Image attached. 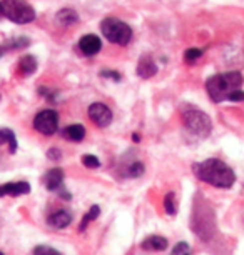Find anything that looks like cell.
<instances>
[{"label":"cell","instance_id":"484cf974","mask_svg":"<svg viewBox=\"0 0 244 255\" xmlns=\"http://www.w3.org/2000/svg\"><path fill=\"white\" fill-rule=\"evenodd\" d=\"M47 155H49V158H52V160H59V158H60V152L57 150V148H52V150H49Z\"/></svg>","mask_w":244,"mask_h":255},{"label":"cell","instance_id":"9a60e30c","mask_svg":"<svg viewBox=\"0 0 244 255\" xmlns=\"http://www.w3.org/2000/svg\"><path fill=\"white\" fill-rule=\"evenodd\" d=\"M57 22L62 23V25H74L79 20V15L75 13L72 8H62V10L57 13Z\"/></svg>","mask_w":244,"mask_h":255},{"label":"cell","instance_id":"ba28073f","mask_svg":"<svg viewBox=\"0 0 244 255\" xmlns=\"http://www.w3.org/2000/svg\"><path fill=\"white\" fill-rule=\"evenodd\" d=\"M100 47H102V44H100V38L97 35H94V33L84 35L79 40V49L82 50L84 55H95V54H99Z\"/></svg>","mask_w":244,"mask_h":255},{"label":"cell","instance_id":"f1b7e54d","mask_svg":"<svg viewBox=\"0 0 244 255\" xmlns=\"http://www.w3.org/2000/svg\"><path fill=\"white\" fill-rule=\"evenodd\" d=\"M3 52H5V49H2V47H0V57L3 55Z\"/></svg>","mask_w":244,"mask_h":255},{"label":"cell","instance_id":"d4e9b609","mask_svg":"<svg viewBox=\"0 0 244 255\" xmlns=\"http://www.w3.org/2000/svg\"><path fill=\"white\" fill-rule=\"evenodd\" d=\"M228 100H231V102H241V100H244V92L243 90H236V92L229 95Z\"/></svg>","mask_w":244,"mask_h":255},{"label":"cell","instance_id":"4fadbf2b","mask_svg":"<svg viewBox=\"0 0 244 255\" xmlns=\"http://www.w3.org/2000/svg\"><path fill=\"white\" fill-rule=\"evenodd\" d=\"M144 250H156V252H161V250H164L167 247V240L164 237H161V235H151V237H147L144 242L141 245Z\"/></svg>","mask_w":244,"mask_h":255},{"label":"cell","instance_id":"f546056e","mask_svg":"<svg viewBox=\"0 0 244 255\" xmlns=\"http://www.w3.org/2000/svg\"><path fill=\"white\" fill-rule=\"evenodd\" d=\"M0 255H3V254H2V252H0Z\"/></svg>","mask_w":244,"mask_h":255},{"label":"cell","instance_id":"e0dca14e","mask_svg":"<svg viewBox=\"0 0 244 255\" xmlns=\"http://www.w3.org/2000/svg\"><path fill=\"white\" fill-rule=\"evenodd\" d=\"M2 143H8L12 153L17 150V138L13 135V132L8 130V128H0V145Z\"/></svg>","mask_w":244,"mask_h":255},{"label":"cell","instance_id":"5b68a950","mask_svg":"<svg viewBox=\"0 0 244 255\" xmlns=\"http://www.w3.org/2000/svg\"><path fill=\"white\" fill-rule=\"evenodd\" d=\"M183 117H184V125L188 127V130L194 133V135L208 137L209 133H211V128H213L211 119H209L203 110L188 109V110H184Z\"/></svg>","mask_w":244,"mask_h":255},{"label":"cell","instance_id":"277c9868","mask_svg":"<svg viewBox=\"0 0 244 255\" xmlns=\"http://www.w3.org/2000/svg\"><path fill=\"white\" fill-rule=\"evenodd\" d=\"M0 10L8 20L15 23H28L35 18V10L25 0H3L0 3Z\"/></svg>","mask_w":244,"mask_h":255},{"label":"cell","instance_id":"9c48e42d","mask_svg":"<svg viewBox=\"0 0 244 255\" xmlns=\"http://www.w3.org/2000/svg\"><path fill=\"white\" fill-rule=\"evenodd\" d=\"M30 192V185L27 182H12V184H3L0 185V197H5V195H22V194H28Z\"/></svg>","mask_w":244,"mask_h":255},{"label":"cell","instance_id":"7a4b0ae2","mask_svg":"<svg viewBox=\"0 0 244 255\" xmlns=\"http://www.w3.org/2000/svg\"><path fill=\"white\" fill-rule=\"evenodd\" d=\"M243 85V77L238 72H228V74H219L214 75L208 80L206 89L208 94L214 102H223L228 100V97L233 92L239 90V87Z\"/></svg>","mask_w":244,"mask_h":255},{"label":"cell","instance_id":"4dcf8cb0","mask_svg":"<svg viewBox=\"0 0 244 255\" xmlns=\"http://www.w3.org/2000/svg\"><path fill=\"white\" fill-rule=\"evenodd\" d=\"M0 12H2V10H0Z\"/></svg>","mask_w":244,"mask_h":255},{"label":"cell","instance_id":"83f0119b","mask_svg":"<svg viewBox=\"0 0 244 255\" xmlns=\"http://www.w3.org/2000/svg\"><path fill=\"white\" fill-rule=\"evenodd\" d=\"M132 138H134V142H137V140H139V138H141V137H139L137 133H134V135H132Z\"/></svg>","mask_w":244,"mask_h":255},{"label":"cell","instance_id":"7c38bea8","mask_svg":"<svg viewBox=\"0 0 244 255\" xmlns=\"http://www.w3.org/2000/svg\"><path fill=\"white\" fill-rule=\"evenodd\" d=\"M70 220H72V215L69 214L67 210H59L55 212V214H52L49 217V225L54 229H64L67 225L70 224Z\"/></svg>","mask_w":244,"mask_h":255},{"label":"cell","instance_id":"cb8c5ba5","mask_svg":"<svg viewBox=\"0 0 244 255\" xmlns=\"http://www.w3.org/2000/svg\"><path fill=\"white\" fill-rule=\"evenodd\" d=\"M82 163L85 167H89V168H97L100 165L99 158L94 157V155H84L82 157Z\"/></svg>","mask_w":244,"mask_h":255},{"label":"cell","instance_id":"30bf717a","mask_svg":"<svg viewBox=\"0 0 244 255\" xmlns=\"http://www.w3.org/2000/svg\"><path fill=\"white\" fill-rule=\"evenodd\" d=\"M136 72L139 77H142V79H151V77H154L157 74V65L149 55H144L141 60H139Z\"/></svg>","mask_w":244,"mask_h":255},{"label":"cell","instance_id":"7402d4cb","mask_svg":"<svg viewBox=\"0 0 244 255\" xmlns=\"http://www.w3.org/2000/svg\"><path fill=\"white\" fill-rule=\"evenodd\" d=\"M33 255H60V254L57 252L55 249H52V247L40 245V247H35V250H33Z\"/></svg>","mask_w":244,"mask_h":255},{"label":"cell","instance_id":"3957f363","mask_svg":"<svg viewBox=\"0 0 244 255\" xmlns=\"http://www.w3.org/2000/svg\"><path fill=\"white\" fill-rule=\"evenodd\" d=\"M100 30L109 42L117 45H127L132 38V28L119 18L109 17L100 23Z\"/></svg>","mask_w":244,"mask_h":255},{"label":"cell","instance_id":"d6986e66","mask_svg":"<svg viewBox=\"0 0 244 255\" xmlns=\"http://www.w3.org/2000/svg\"><path fill=\"white\" fill-rule=\"evenodd\" d=\"M142 174H144V165H142V163H139V162H134L132 165L127 168V175L129 177H139Z\"/></svg>","mask_w":244,"mask_h":255},{"label":"cell","instance_id":"8fae6325","mask_svg":"<svg viewBox=\"0 0 244 255\" xmlns=\"http://www.w3.org/2000/svg\"><path fill=\"white\" fill-rule=\"evenodd\" d=\"M42 182L49 190H59L62 187V182H64V172L60 168H52L44 175Z\"/></svg>","mask_w":244,"mask_h":255},{"label":"cell","instance_id":"8992f818","mask_svg":"<svg viewBox=\"0 0 244 255\" xmlns=\"http://www.w3.org/2000/svg\"><path fill=\"white\" fill-rule=\"evenodd\" d=\"M59 125V115L54 110H42L40 114H37V117L33 119V127L37 132L44 133V135H52L57 130Z\"/></svg>","mask_w":244,"mask_h":255},{"label":"cell","instance_id":"603a6c76","mask_svg":"<svg viewBox=\"0 0 244 255\" xmlns=\"http://www.w3.org/2000/svg\"><path fill=\"white\" fill-rule=\"evenodd\" d=\"M201 55H203V50L201 49H188L184 54V59L186 62H194L196 59H199Z\"/></svg>","mask_w":244,"mask_h":255},{"label":"cell","instance_id":"ffe728a7","mask_svg":"<svg viewBox=\"0 0 244 255\" xmlns=\"http://www.w3.org/2000/svg\"><path fill=\"white\" fill-rule=\"evenodd\" d=\"M164 207H166V212L171 215L176 214V207H174V194H167L166 199H164Z\"/></svg>","mask_w":244,"mask_h":255},{"label":"cell","instance_id":"44dd1931","mask_svg":"<svg viewBox=\"0 0 244 255\" xmlns=\"http://www.w3.org/2000/svg\"><path fill=\"white\" fill-rule=\"evenodd\" d=\"M171 255H191V249L186 242H181V244L176 245Z\"/></svg>","mask_w":244,"mask_h":255},{"label":"cell","instance_id":"6da1fadb","mask_svg":"<svg viewBox=\"0 0 244 255\" xmlns=\"http://www.w3.org/2000/svg\"><path fill=\"white\" fill-rule=\"evenodd\" d=\"M194 172L201 180L208 182L214 187H221V189H229L236 180L234 172L218 158H209V160L196 163Z\"/></svg>","mask_w":244,"mask_h":255},{"label":"cell","instance_id":"52a82bcc","mask_svg":"<svg viewBox=\"0 0 244 255\" xmlns=\"http://www.w3.org/2000/svg\"><path fill=\"white\" fill-rule=\"evenodd\" d=\"M89 117L97 125V127H107L112 122V112L109 110L107 105L95 102L89 107Z\"/></svg>","mask_w":244,"mask_h":255},{"label":"cell","instance_id":"ac0fdd59","mask_svg":"<svg viewBox=\"0 0 244 255\" xmlns=\"http://www.w3.org/2000/svg\"><path fill=\"white\" fill-rule=\"evenodd\" d=\"M99 214H100V209H99L97 205H94L92 209H90V210L87 212V214L84 215L82 222H80V227H79V230H80V232H82V230H84L85 227H87V225H89V222H92V220H95V219H97V217H99Z\"/></svg>","mask_w":244,"mask_h":255},{"label":"cell","instance_id":"4316f807","mask_svg":"<svg viewBox=\"0 0 244 255\" xmlns=\"http://www.w3.org/2000/svg\"><path fill=\"white\" fill-rule=\"evenodd\" d=\"M102 75H109V79H114V80H119V79H121L117 72H107V70H104V72H102Z\"/></svg>","mask_w":244,"mask_h":255},{"label":"cell","instance_id":"5bb4252c","mask_svg":"<svg viewBox=\"0 0 244 255\" xmlns=\"http://www.w3.org/2000/svg\"><path fill=\"white\" fill-rule=\"evenodd\" d=\"M64 137L67 140H72V142H80L85 137V128L82 125L75 124V125H69L67 128H64Z\"/></svg>","mask_w":244,"mask_h":255},{"label":"cell","instance_id":"2e32d148","mask_svg":"<svg viewBox=\"0 0 244 255\" xmlns=\"http://www.w3.org/2000/svg\"><path fill=\"white\" fill-rule=\"evenodd\" d=\"M18 69H20V72L23 75H30L35 72L37 69V60H35V57H32V55H25V57H22L20 62H18Z\"/></svg>","mask_w":244,"mask_h":255}]
</instances>
